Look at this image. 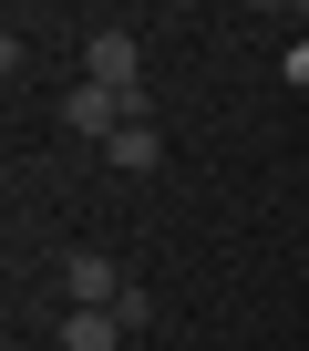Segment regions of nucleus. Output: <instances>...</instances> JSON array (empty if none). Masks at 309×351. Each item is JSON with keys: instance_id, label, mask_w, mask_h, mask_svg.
<instances>
[{"instance_id": "nucleus-1", "label": "nucleus", "mask_w": 309, "mask_h": 351, "mask_svg": "<svg viewBox=\"0 0 309 351\" xmlns=\"http://www.w3.org/2000/svg\"><path fill=\"white\" fill-rule=\"evenodd\" d=\"M83 83H103V93H144V52H134V32H83Z\"/></svg>"}, {"instance_id": "nucleus-2", "label": "nucleus", "mask_w": 309, "mask_h": 351, "mask_svg": "<svg viewBox=\"0 0 309 351\" xmlns=\"http://www.w3.org/2000/svg\"><path fill=\"white\" fill-rule=\"evenodd\" d=\"M124 289H134V279H124L103 248H72V258H62V300H72V310H113Z\"/></svg>"}, {"instance_id": "nucleus-3", "label": "nucleus", "mask_w": 309, "mask_h": 351, "mask_svg": "<svg viewBox=\"0 0 309 351\" xmlns=\"http://www.w3.org/2000/svg\"><path fill=\"white\" fill-rule=\"evenodd\" d=\"M62 134H83V145H113V134H124V93H103V83H72V93H62Z\"/></svg>"}, {"instance_id": "nucleus-4", "label": "nucleus", "mask_w": 309, "mask_h": 351, "mask_svg": "<svg viewBox=\"0 0 309 351\" xmlns=\"http://www.w3.org/2000/svg\"><path fill=\"white\" fill-rule=\"evenodd\" d=\"M52 341H62V351H124V320H113V310H62Z\"/></svg>"}, {"instance_id": "nucleus-5", "label": "nucleus", "mask_w": 309, "mask_h": 351, "mask_svg": "<svg viewBox=\"0 0 309 351\" xmlns=\"http://www.w3.org/2000/svg\"><path fill=\"white\" fill-rule=\"evenodd\" d=\"M103 155H113L124 176H154V165H165V134H154V124H124V134H113Z\"/></svg>"}, {"instance_id": "nucleus-6", "label": "nucleus", "mask_w": 309, "mask_h": 351, "mask_svg": "<svg viewBox=\"0 0 309 351\" xmlns=\"http://www.w3.org/2000/svg\"><path fill=\"white\" fill-rule=\"evenodd\" d=\"M113 320H124V341H134V330H154V289H124V300H113Z\"/></svg>"}, {"instance_id": "nucleus-7", "label": "nucleus", "mask_w": 309, "mask_h": 351, "mask_svg": "<svg viewBox=\"0 0 309 351\" xmlns=\"http://www.w3.org/2000/svg\"><path fill=\"white\" fill-rule=\"evenodd\" d=\"M278 73H288V93H309V42H288V62H278Z\"/></svg>"}]
</instances>
